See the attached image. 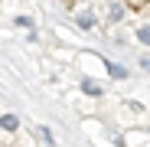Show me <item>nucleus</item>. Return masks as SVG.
Here are the masks:
<instances>
[{"label": "nucleus", "instance_id": "obj_1", "mask_svg": "<svg viewBox=\"0 0 150 147\" xmlns=\"http://www.w3.org/2000/svg\"><path fill=\"white\" fill-rule=\"evenodd\" d=\"M16 124H20L16 114H4V118H0V131H16Z\"/></svg>", "mask_w": 150, "mask_h": 147}, {"label": "nucleus", "instance_id": "obj_2", "mask_svg": "<svg viewBox=\"0 0 150 147\" xmlns=\"http://www.w3.org/2000/svg\"><path fill=\"white\" fill-rule=\"evenodd\" d=\"M137 39H140L144 46H150V23H144V26L137 30Z\"/></svg>", "mask_w": 150, "mask_h": 147}, {"label": "nucleus", "instance_id": "obj_3", "mask_svg": "<svg viewBox=\"0 0 150 147\" xmlns=\"http://www.w3.org/2000/svg\"><path fill=\"white\" fill-rule=\"evenodd\" d=\"M108 16H111V20H124V7H121V4H111V7H108Z\"/></svg>", "mask_w": 150, "mask_h": 147}, {"label": "nucleus", "instance_id": "obj_4", "mask_svg": "<svg viewBox=\"0 0 150 147\" xmlns=\"http://www.w3.org/2000/svg\"><path fill=\"white\" fill-rule=\"evenodd\" d=\"M79 23H82V26H91V23H95V16L85 10V13H79Z\"/></svg>", "mask_w": 150, "mask_h": 147}, {"label": "nucleus", "instance_id": "obj_5", "mask_svg": "<svg viewBox=\"0 0 150 147\" xmlns=\"http://www.w3.org/2000/svg\"><path fill=\"white\" fill-rule=\"evenodd\" d=\"M82 92H85V95H101V88L91 85V82H85V85H82Z\"/></svg>", "mask_w": 150, "mask_h": 147}, {"label": "nucleus", "instance_id": "obj_6", "mask_svg": "<svg viewBox=\"0 0 150 147\" xmlns=\"http://www.w3.org/2000/svg\"><path fill=\"white\" fill-rule=\"evenodd\" d=\"M108 69H111V75H117V79H124V75H127V72H124L121 65H108Z\"/></svg>", "mask_w": 150, "mask_h": 147}]
</instances>
